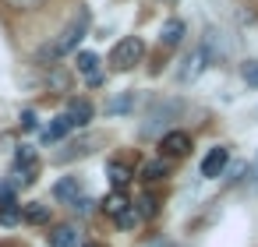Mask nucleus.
Listing matches in <instances>:
<instances>
[{
  "mask_svg": "<svg viewBox=\"0 0 258 247\" xmlns=\"http://www.w3.org/2000/svg\"><path fill=\"white\" fill-rule=\"evenodd\" d=\"M89 141H71L68 148H60L57 152V162H75V159H82V155H89Z\"/></svg>",
  "mask_w": 258,
  "mask_h": 247,
  "instance_id": "nucleus-17",
  "label": "nucleus"
},
{
  "mask_svg": "<svg viewBox=\"0 0 258 247\" xmlns=\"http://www.w3.org/2000/svg\"><path fill=\"white\" fill-rule=\"evenodd\" d=\"M131 106H135V96H131V92H124V96H113V99L106 103V113H110V117H117V113H127Z\"/></svg>",
  "mask_w": 258,
  "mask_h": 247,
  "instance_id": "nucleus-18",
  "label": "nucleus"
},
{
  "mask_svg": "<svg viewBox=\"0 0 258 247\" xmlns=\"http://www.w3.org/2000/svg\"><path fill=\"white\" fill-rule=\"evenodd\" d=\"M4 4H11L15 11H32V8H39L43 0H4Z\"/></svg>",
  "mask_w": 258,
  "mask_h": 247,
  "instance_id": "nucleus-24",
  "label": "nucleus"
},
{
  "mask_svg": "<svg viewBox=\"0 0 258 247\" xmlns=\"http://www.w3.org/2000/svg\"><path fill=\"white\" fill-rule=\"evenodd\" d=\"M205 67H209V50H205V46H198L195 53H187V57H184V64L177 67V78H180V81H195Z\"/></svg>",
  "mask_w": 258,
  "mask_h": 247,
  "instance_id": "nucleus-4",
  "label": "nucleus"
},
{
  "mask_svg": "<svg viewBox=\"0 0 258 247\" xmlns=\"http://www.w3.org/2000/svg\"><path fill=\"white\" fill-rule=\"evenodd\" d=\"M22 219V208H18V201L15 205H0V226H15Z\"/></svg>",
  "mask_w": 258,
  "mask_h": 247,
  "instance_id": "nucleus-21",
  "label": "nucleus"
},
{
  "mask_svg": "<svg viewBox=\"0 0 258 247\" xmlns=\"http://www.w3.org/2000/svg\"><path fill=\"white\" fill-rule=\"evenodd\" d=\"M240 74H244V81H247V85H254V89H258V60H247V64L240 67Z\"/></svg>",
  "mask_w": 258,
  "mask_h": 247,
  "instance_id": "nucleus-22",
  "label": "nucleus"
},
{
  "mask_svg": "<svg viewBox=\"0 0 258 247\" xmlns=\"http://www.w3.org/2000/svg\"><path fill=\"white\" fill-rule=\"evenodd\" d=\"M251 184L258 187V159H254V170H251Z\"/></svg>",
  "mask_w": 258,
  "mask_h": 247,
  "instance_id": "nucleus-26",
  "label": "nucleus"
},
{
  "mask_svg": "<svg viewBox=\"0 0 258 247\" xmlns=\"http://www.w3.org/2000/svg\"><path fill=\"white\" fill-rule=\"evenodd\" d=\"M142 57H145V43H142L138 36H124V39L110 50V64H113L117 71H131L135 64H142Z\"/></svg>",
  "mask_w": 258,
  "mask_h": 247,
  "instance_id": "nucleus-2",
  "label": "nucleus"
},
{
  "mask_svg": "<svg viewBox=\"0 0 258 247\" xmlns=\"http://www.w3.org/2000/svg\"><path fill=\"white\" fill-rule=\"evenodd\" d=\"M22 219H29V222L36 226V222H46V219H50V212H46L43 205H36V201H32V205H25V208H22Z\"/></svg>",
  "mask_w": 258,
  "mask_h": 247,
  "instance_id": "nucleus-20",
  "label": "nucleus"
},
{
  "mask_svg": "<svg viewBox=\"0 0 258 247\" xmlns=\"http://www.w3.org/2000/svg\"><path fill=\"white\" fill-rule=\"evenodd\" d=\"M159 148H163V159H184V155L191 152V134H184V131H170V134H163Z\"/></svg>",
  "mask_w": 258,
  "mask_h": 247,
  "instance_id": "nucleus-5",
  "label": "nucleus"
},
{
  "mask_svg": "<svg viewBox=\"0 0 258 247\" xmlns=\"http://www.w3.org/2000/svg\"><path fill=\"white\" fill-rule=\"evenodd\" d=\"M36 173H39V155H36V148L22 145V148L15 152V170H11V177H15V187H25V184H32V180H36Z\"/></svg>",
  "mask_w": 258,
  "mask_h": 247,
  "instance_id": "nucleus-3",
  "label": "nucleus"
},
{
  "mask_svg": "<svg viewBox=\"0 0 258 247\" xmlns=\"http://www.w3.org/2000/svg\"><path fill=\"white\" fill-rule=\"evenodd\" d=\"M85 247H106V243H85Z\"/></svg>",
  "mask_w": 258,
  "mask_h": 247,
  "instance_id": "nucleus-27",
  "label": "nucleus"
},
{
  "mask_svg": "<svg viewBox=\"0 0 258 247\" xmlns=\"http://www.w3.org/2000/svg\"><path fill=\"white\" fill-rule=\"evenodd\" d=\"M68 134H71V124H68V117H64V113H60V117H53V124L43 131V138H46V141H60V138H68Z\"/></svg>",
  "mask_w": 258,
  "mask_h": 247,
  "instance_id": "nucleus-16",
  "label": "nucleus"
},
{
  "mask_svg": "<svg viewBox=\"0 0 258 247\" xmlns=\"http://www.w3.org/2000/svg\"><path fill=\"white\" fill-rule=\"evenodd\" d=\"M85 32H89V11H78V15L71 18V25L60 29V36H57L46 50H39V60H60L64 53H71V50L85 39Z\"/></svg>",
  "mask_w": 258,
  "mask_h": 247,
  "instance_id": "nucleus-1",
  "label": "nucleus"
},
{
  "mask_svg": "<svg viewBox=\"0 0 258 247\" xmlns=\"http://www.w3.org/2000/svg\"><path fill=\"white\" fill-rule=\"evenodd\" d=\"M135 205H138V208H135V215H145V219L159 212V198H156V194H142Z\"/></svg>",
  "mask_w": 258,
  "mask_h": 247,
  "instance_id": "nucleus-19",
  "label": "nucleus"
},
{
  "mask_svg": "<svg viewBox=\"0 0 258 247\" xmlns=\"http://www.w3.org/2000/svg\"><path fill=\"white\" fill-rule=\"evenodd\" d=\"M177 110H180V103H163V106H156V110L149 113V120L142 124V134L149 138V134H156L159 127H166L170 117H177Z\"/></svg>",
  "mask_w": 258,
  "mask_h": 247,
  "instance_id": "nucleus-7",
  "label": "nucleus"
},
{
  "mask_svg": "<svg viewBox=\"0 0 258 247\" xmlns=\"http://www.w3.org/2000/svg\"><path fill=\"white\" fill-rule=\"evenodd\" d=\"M50 247H78V229L75 226H57L50 233Z\"/></svg>",
  "mask_w": 258,
  "mask_h": 247,
  "instance_id": "nucleus-15",
  "label": "nucleus"
},
{
  "mask_svg": "<svg viewBox=\"0 0 258 247\" xmlns=\"http://www.w3.org/2000/svg\"><path fill=\"white\" fill-rule=\"evenodd\" d=\"M180 39H184V22H180V18H170V22L163 25V32H159V43H163V46H177Z\"/></svg>",
  "mask_w": 258,
  "mask_h": 247,
  "instance_id": "nucleus-13",
  "label": "nucleus"
},
{
  "mask_svg": "<svg viewBox=\"0 0 258 247\" xmlns=\"http://www.w3.org/2000/svg\"><path fill=\"white\" fill-rule=\"evenodd\" d=\"M106 177H110L113 187H124V184L131 180V162H124V159H110V162H106Z\"/></svg>",
  "mask_w": 258,
  "mask_h": 247,
  "instance_id": "nucleus-12",
  "label": "nucleus"
},
{
  "mask_svg": "<svg viewBox=\"0 0 258 247\" xmlns=\"http://www.w3.org/2000/svg\"><path fill=\"white\" fill-rule=\"evenodd\" d=\"M170 173V159H152V162H145L142 170H138V177L149 184V180H163Z\"/></svg>",
  "mask_w": 258,
  "mask_h": 247,
  "instance_id": "nucleus-14",
  "label": "nucleus"
},
{
  "mask_svg": "<svg viewBox=\"0 0 258 247\" xmlns=\"http://www.w3.org/2000/svg\"><path fill=\"white\" fill-rule=\"evenodd\" d=\"M0 205H15V184L0 180Z\"/></svg>",
  "mask_w": 258,
  "mask_h": 247,
  "instance_id": "nucleus-23",
  "label": "nucleus"
},
{
  "mask_svg": "<svg viewBox=\"0 0 258 247\" xmlns=\"http://www.w3.org/2000/svg\"><path fill=\"white\" fill-rule=\"evenodd\" d=\"M226 162H230V152H226V145H216V148H209V152H205V159H202V177H205V180H216V177L226 170Z\"/></svg>",
  "mask_w": 258,
  "mask_h": 247,
  "instance_id": "nucleus-6",
  "label": "nucleus"
},
{
  "mask_svg": "<svg viewBox=\"0 0 258 247\" xmlns=\"http://www.w3.org/2000/svg\"><path fill=\"white\" fill-rule=\"evenodd\" d=\"M75 67H78V74L89 81V85H99L103 81V71H99V57L96 53H78V60H75Z\"/></svg>",
  "mask_w": 258,
  "mask_h": 247,
  "instance_id": "nucleus-9",
  "label": "nucleus"
},
{
  "mask_svg": "<svg viewBox=\"0 0 258 247\" xmlns=\"http://www.w3.org/2000/svg\"><path fill=\"white\" fill-rule=\"evenodd\" d=\"M53 198H57L60 205H78V201H82V184H78V177H60V180L53 184Z\"/></svg>",
  "mask_w": 258,
  "mask_h": 247,
  "instance_id": "nucleus-8",
  "label": "nucleus"
},
{
  "mask_svg": "<svg viewBox=\"0 0 258 247\" xmlns=\"http://www.w3.org/2000/svg\"><path fill=\"white\" fill-rule=\"evenodd\" d=\"M64 117H68L71 127H85V124H92V103H85V99H71L68 110H64Z\"/></svg>",
  "mask_w": 258,
  "mask_h": 247,
  "instance_id": "nucleus-10",
  "label": "nucleus"
},
{
  "mask_svg": "<svg viewBox=\"0 0 258 247\" xmlns=\"http://www.w3.org/2000/svg\"><path fill=\"white\" fill-rule=\"evenodd\" d=\"M103 212L110 215V219H124L127 212H131V201L124 198V191H113V194H106V201H103Z\"/></svg>",
  "mask_w": 258,
  "mask_h": 247,
  "instance_id": "nucleus-11",
  "label": "nucleus"
},
{
  "mask_svg": "<svg viewBox=\"0 0 258 247\" xmlns=\"http://www.w3.org/2000/svg\"><path fill=\"white\" fill-rule=\"evenodd\" d=\"M36 127H39V117H36L32 110H25V113H22V131H36Z\"/></svg>",
  "mask_w": 258,
  "mask_h": 247,
  "instance_id": "nucleus-25",
  "label": "nucleus"
}]
</instances>
